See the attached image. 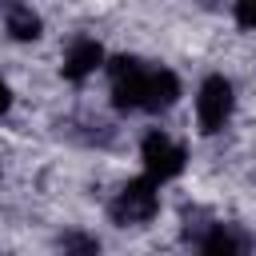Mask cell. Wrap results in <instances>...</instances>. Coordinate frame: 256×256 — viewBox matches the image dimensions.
<instances>
[{
	"instance_id": "3",
	"label": "cell",
	"mask_w": 256,
	"mask_h": 256,
	"mask_svg": "<svg viewBox=\"0 0 256 256\" xmlns=\"http://www.w3.org/2000/svg\"><path fill=\"white\" fill-rule=\"evenodd\" d=\"M232 104H236V96H232V84L224 80V76H208L204 84H200V96H196V120H200V132H220L228 120H232Z\"/></svg>"
},
{
	"instance_id": "11",
	"label": "cell",
	"mask_w": 256,
	"mask_h": 256,
	"mask_svg": "<svg viewBox=\"0 0 256 256\" xmlns=\"http://www.w3.org/2000/svg\"><path fill=\"white\" fill-rule=\"evenodd\" d=\"M204 4H212V0H204Z\"/></svg>"
},
{
	"instance_id": "6",
	"label": "cell",
	"mask_w": 256,
	"mask_h": 256,
	"mask_svg": "<svg viewBox=\"0 0 256 256\" xmlns=\"http://www.w3.org/2000/svg\"><path fill=\"white\" fill-rule=\"evenodd\" d=\"M244 248H248V240L228 224H212L208 236L200 240V256H244Z\"/></svg>"
},
{
	"instance_id": "9",
	"label": "cell",
	"mask_w": 256,
	"mask_h": 256,
	"mask_svg": "<svg viewBox=\"0 0 256 256\" xmlns=\"http://www.w3.org/2000/svg\"><path fill=\"white\" fill-rule=\"evenodd\" d=\"M236 20H240V28L256 32V0H236Z\"/></svg>"
},
{
	"instance_id": "2",
	"label": "cell",
	"mask_w": 256,
	"mask_h": 256,
	"mask_svg": "<svg viewBox=\"0 0 256 256\" xmlns=\"http://www.w3.org/2000/svg\"><path fill=\"white\" fill-rule=\"evenodd\" d=\"M112 220L116 224H148L156 212H160V192H156V180H128L120 192H116V200H112Z\"/></svg>"
},
{
	"instance_id": "1",
	"label": "cell",
	"mask_w": 256,
	"mask_h": 256,
	"mask_svg": "<svg viewBox=\"0 0 256 256\" xmlns=\"http://www.w3.org/2000/svg\"><path fill=\"white\" fill-rule=\"evenodd\" d=\"M112 104L120 112H164L180 100V80L168 68H144L136 56H116L108 64Z\"/></svg>"
},
{
	"instance_id": "8",
	"label": "cell",
	"mask_w": 256,
	"mask_h": 256,
	"mask_svg": "<svg viewBox=\"0 0 256 256\" xmlns=\"http://www.w3.org/2000/svg\"><path fill=\"white\" fill-rule=\"evenodd\" d=\"M60 256H100V240L88 236V232H80V228H72L60 240Z\"/></svg>"
},
{
	"instance_id": "10",
	"label": "cell",
	"mask_w": 256,
	"mask_h": 256,
	"mask_svg": "<svg viewBox=\"0 0 256 256\" xmlns=\"http://www.w3.org/2000/svg\"><path fill=\"white\" fill-rule=\"evenodd\" d=\"M8 108H12V92H8V84L0 80V116H4Z\"/></svg>"
},
{
	"instance_id": "5",
	"label": "cell",
	"mask_w": 256,
	"mask_h": 256,
	"mask_svg": "<svg viewBox=\"0 0 256 256\" xmlns=\"http://www.w3.org/2000/svg\"><path fill=\"white\" fill-rule=\"evenodd\" d=\"M100 64H104V48H100L96 40H76V44L68 48V56H64V76H68V80H84V76H92Z\"/></svg>"
},
{
	"instance_id": "4",
	"label": "cell",
	"mask_w": 256,
	"mask_h": 256,
	"mask_svg": "<svg viewBox=\"0 0 256 256\" xmlns=\"http://www.w3.org/2000/svg\"><path fill=\"white\" fill-rule=\"evenodd\" d=\"M140 156H144V172H148V180H156V184H160V180H172V176L184 172V148H180L176 140H168L164 132H148Z\"/></svg>"
},
{
	"instance_id": "7",
	"label": "cell",
	"mask_w": 256,
	"mask_h": 256,
	"mask_svg": "<svg viewBox=\"0 0 256 256\" xmlns=\"http://www.w3.org/2000/svg\"><path fill=\"white\" fill-rule=\"evenodd\" d=\"M8 32H12V40H36L40 36V16L28 4H12L8 8Z\"/></svg>"
}]
</instances>
